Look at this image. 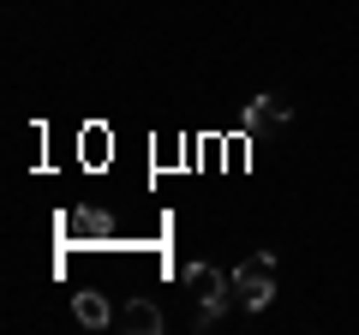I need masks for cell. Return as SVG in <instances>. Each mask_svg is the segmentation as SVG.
I'll list each match as a JSON object with an SVG mask.
<instances>
[{
	"mask_svg": "<svg viewBox=\"0 0 359 335\" xmlns=\"http://www.w3.org/2000/svg\"><path fill=\"white\" fill-rule=\"evenodd\" d=\"M186 294L198 299V317H192V329H216V317L228 311L233 282L216 270V264H186Z\"/></svg>",
	"mask_w": 359,
	"mask_h": 335,
	"instance_id": "cell-1",
	"label": "cell"
},
{
	"mask_svg": "<svg viewBox=\"0 0 359 335\" xmlns=\"http://www.w3.org/2000/svg\"><path fill=\"white\" fill-rule=\"evenodd\" d=\"M228 282H233V299H240L245 311H264L269 299H276V258H269V252H252Z\"/></svg>",
	"mask_w": 359,
	"mask_h": 335,
	"instance_id": "cell-2",
	"label": "cell"
},
{
	"mask_svg": "<svg viewBox=\"0 0 359 335\" xmlns=\"http://www.w3.org/2000/svg\"><path fill=\"white\" fill-rule=\"evenodd\" d=\"M66 240H120V221L108 216V210H72V216L60 221Z\"/></svg>",
	"mask_w": 359,
	"mask_h": 335,
	"instance_id": "cell-3",
	"label": "cell"
},
{
	"mask_svg": "<svg viewBox=\"0 0 359 335\" xmlns=\"http://www.w3.org/2000/svg\"><path fill=\"white\" fill-rule=\"evenodd\" d=\"M287 120H294V108H287V102H276V96H252L245 114H240V132L252 138V132H264V126H287Z\"/></svg>",
	"mask_w": 359,
	"mask_h": 335,
	"instance_id": "cell-4",
	"label": "cell"
},
{
	"mask_svg": "<svg viewBox=\"0 0 359 335\" xmlns=\"http://www.w3.org/2000/svg\"><path fill=\"white\" fill-rule=\"evenodd\" d=\"M120 323H126V329H138V335H162V329H168V317H162V306H156V299H126Z\"/></svg>",
	"mask_w": 359,
	"mask_h": 335,
	"instance_id": "cell-5",
	"label": "cell"
},
{
	"mask_svg": "<svg viewBox=\"0 0 359 335\" xmlns=\"http://www.w3.org/2000/svg\"><path fill=\"white\" fill-rule=\"evenodd\" d=\"M72 317L84 323V329H108V323H114V306H108L102 294H72Z\"/></svg>",
	"mask_w": 359,
	"mask_h": 335,
	"instance_id": "cell-6",
	"label": "cell"
},
{
	"mask_svg": "<svg viewBox=\"0 0 359 335\" xmlns=\"http://www.w3.org/2000/svg\"><path fill=\"white\" fill-rule=\"evenodd\" d=\"M78 150H84L90 168H102V162H108V126H90L84 138H78Z\"/></svg>",
	"mask_w": 359,
	"mask_h": 335,
	"instance_id": "cell-7",
	"label": "cell"
}]
</instances>
